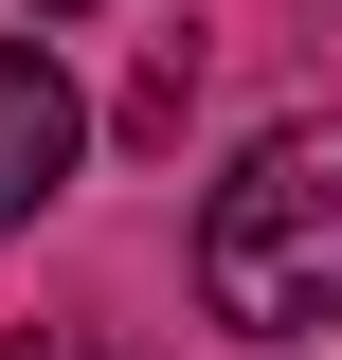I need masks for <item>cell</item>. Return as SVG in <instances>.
<instances>
[{
  "instance_id": "1",
  "label": "cell",
  "mask_w": 342,
  "mask_h": 360,
  "mask_svg": "<svg viewBox=\"0 0 342 360\" xmlns=\"http://www.w3.org/2000/svg\"><path fill=\"white\" fill-rule=\"evenodd\" d=\"M198 307L234 324V342L342 324V127H270L253 162L198 198Z\"/></svg>"
},
{
  "instance_id": "2",
  "label": "cell",
  "mask_w": 342,
  "mask_h": 360,
  "mask_svg": "<svg viewBox=\"0 0 342 360\" xmlns=\"http://www.w3.org/2000/svg\"><path fill=\"white\" fill-rule=\"evenodd\" d=\"M72 162H90V108H72V72H54V37H0V234L37 217Z\"/></svg>"
},
{
  "instance_id": "3",
  "label": "cell",
  "mask_w": 342,
  "mask_h": 360,
  "mask_svg": "<svg viewBox=\"0 0 342 360\" xmlns=\"http://www.w3.org/2000/svg\"><path fill=\"white\" fill-rule=\"evenodd\" d=\"M0 360H90V342H72V324H18V342H0Z\"/></svg>"
},
{
  "instance_id": "4",
  "label": "cell",
  "mask_w": 342,
  "mask_h": 360,
  "mask_svg": "<svg viewBox=\"0 0 342 360\" xmlns=\"http://www.w3.org/2000/svg\"><path fill=\"white\" fill-rule=\"evenodd\" d=\"M37 18H90V0H37Z\"/></svg>"
}]
</instances>
